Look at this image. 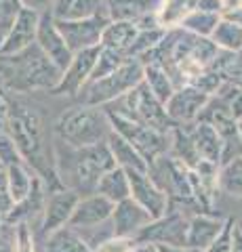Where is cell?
Returning a JSON list of instances; mask_svg holds the SVG:
<instances>
[{"label":"cell","mask_w":242,"mask_h":252,"mask_svg":"<svg viewBox=\"0 0 242 252\" xmlns=\"http://www.w3.org/2000/svg\"><path fill=\"white\" fill-rule=\"evenodd\" d=\"M198 11H207V13H217L221 15V0H198L196 2Z\"/></svg>","instance_id":"cell-42"},{"label":"cell","mask_w":242,"mask_h":252,"mask_svg":"<svg viewBox=\"0 0 242 252\" xmlns=\"http://www.w3.org/2000/svg\"><path fill=\"white\" fill-rule=\"evenodd\" d=\"M9 61L13 69V84L19 91L53 93L61 80V74H64L36 44L15 55V57H9Z\"/></svg>","instance_id":"cell-3"},{"label":"cell","mask_w":242,"mask_h":252,"mask_svg":"<svg viewBox=\"0 0 242 252\" xmlns=\"http://www.w3.org/2000/svg\"><path fill=\"white\" fill-rule=\"evenodd\" d=\"M219 19H221V15H217V13H207V11L194 9V11L181 21V26H179V28L185 30L187 34L198 36V38H210V34L215 32Z\"/></svg>","instance_id":"cell-31"},{"label":"cell","mask_w":242,"mask_h":252,"mask_svg":"<svg viewBox=\"0 0 242 252\" xmlns=\"http://www.w3.org/2000/svg\"><path fill=\"white\" fill-rule=\"evenodd\" d=\"M21 11H23L21 0H0V44L11 32L13 23L17 21Z\"/></svg>","instance_id":"cell-34"},{"label":"cell","mask_w":242,"mask_h":252,"mask_svg":"<svg viewBox=\"0 0 242 252\" xmlns=\"http://www.w3.org/2000/svg\"><path fill=\"white\" fill-rule=\"evenodd\" d=\"M0 168H2V166H0Z\"/></svg>","instance_id":"cell-50"},{"label":"cell","mask_w":242,"mask_h":252,"mask_svg":"<svg viewBox=\"0 0 242 252\" xmlns=\"http://www.w3.org/2000/svg\"><path fill=\"white\" fill-rule=\"evenodd\" d=\"M110 17L107 15H95L89 19H76V21H57L55 26L59 30V34L64 36V40L68 44V49L72 53H80L87 49H95L101 44V34L104 28L107 26Z\"/></svg>","instance_id":"cell-9"},{"label":"cell","mask_w":242,"mask_h":252,"mask_svg":"<svg viewBox=\"0 0 242 252\" xmlns=\"http://www.w3.org/2000/svg\"><path fill=\"white\" fill-rule=\"evenodd\" d=\"M78 195L74 189H57V191H49L46 193V202L42 208V217L40 223H38V235L40 240H44L46 235L55 233L59 229L69 225V219H72V212L78 204Z\"/></svg>","instance_id":"cell-8"},{"label":"cell","mask_w":242,"mask_h":252,"mask_svg":"<svg viewBox=\"0 0 242 252\" xmlns=\"http://www.w3.org/2000/svg\"><path fill=\"white\" fill-rule=\"evenodd\" d=\"M141 82H143V61L141 59H127L110 76L84 86L82 89L84 105H91V107L110 105Z\"/></svg>","instance_id":"cell-4"},{"label":"cell","mask_w":242,"mask_h":252,"mask_svg":"<svg viewBox=\"0 0 242 252\" xmlns=\"http://www.w3.org/2000/svg\"><path fill=\"white\" fill-rule=\"evenodd\" d=\"M217 187L223 193H230L234 198H242V156L230 158L219 166L217 175Z\"/></svg>","instance_id":"cell-30"},{"label":"cell","mask_w":242,"mask_h":252,"mask_svg":"<svg viewBox=\"0 0 242 252\" xmlns=\"http://www.w3.org/2000/svg\"><path fill=\"white\" fill-rule=\"evenodd\" d=\"M190 135H192V143H194V149H196L198 160L221 166L223 154H225V141L219 137V132L207 122H196L194 128L190 130Z\"/></svg>","instance_id":"cell-19"},{"label":"cell","mask_w":242,"mask_h":252,"mask_svg":"<svg viewBox=\"0 0 242 252\" xmlns=\"http://www.w3.org/2000/svg\"><path fill=\"white\" fill-rule=\"evenodd\" d=\"M187 217L179 210H169L165 217L154 219L145 229L137 235V244H167V246H185Z\"/></svg>","instance_id":"cell-12"},{"label":"cell","mask_w":242,"mask_h":252,"mask_svg":"<svg viewBox=\"0 0 242 252\" xmlns=\"http://www.w3.org/2000/svg\"><path fill=\"white\" fill-rule=\"evenodd\" d=\"M133 252H156V246L154 244H137Z\"/></svg>","instance_id":"cell-47"},{"label":"cell","mask_w":242,"mask_h":252,"mask_svg":"<svg viewBox=\"0 0 242 252\" xmlns=\"http://www.w3.org/2000/svg\"><path fill=\"white\" fill-rule=\"evenodd\" d=\"M232 252H242V229L238 227H234V246H232Z\"/></svg>","instance_id":"cell-45"},{"label":"cell","mask_w":242,"mask_h":252,"mask_svg":"<svg viewBox=\"0 0 242 252\" xmlns=\"http://www.w3.org/2000/svg\"><path fill=\"white\" fill-rule=\"evenodd\" d=\"M236 130H238V139L242 141V118L238 120V124H236Z\"/></svg>","instance_id":"cell-48"},{"label":"cell","mask_w":242,"mask_h":252,"mask_svg":"<svg viewBox=\"0 0 242 252\" xmlns=\"http://www.w3.org/2000/svg\"><path fill=\"white\" fill-rule=\"evenodd\" d=\"M38 23H40V13L23 6V11L19 13L17 21L13 23L11 32L6 34L2 44H0V57L2 59L15 57V55H19L26 49H30L32 44H36Z\"/></svg>","instance_id":"cell-13"},{"label":"cell","mask_w":242,"mask_h":252,"mask_svg":"<svg viewBox=\"0 0 242 252\" xmlns=\"http://www.w3.org/2000/svg\"><path fill=\"white\" fill-rule=\"evenodd\" d=\"M143 84L162 105L171 99V94L177 89V84L169 76V72L156 61H143Z\"/></svg>","instance_id":"cell-24"},{"label":"cell","mask_w":242,"mask_h":252,"mask_svg":"<svg viewBox=\"0 0 242 252\" xmlns=\"http://www.w3.org/2000/svg\"><path fill=\"white\" fill-rule=\"evenodd\" d=\"M42 252H95L80 231L64 227L42 240Z\"/></svg>","instance_id":"cell-26"},{"label":"cell","mask_w":242,"mask_h":252,"mask_svg":"<svg viewBox=\"0 0 242 252\" xmlns=\"http://www.w3.org/2000/svg\"><path fill=\"white\" fill-rule=\"evenodd\" d=\"M104 0H55L51 6V15L57 21H76L89 19L101 13Z\"/></svg>","instance_id":"cell-23"},{"label":"cell","mask_w":242,"mask_h":252,"mask_svg":"<svg viewBox=\"0 0 242 252\" xmlns=\"http://www.w3.org/2000/svg\"><path fill=\"white\" fill-rule=\"evenodd\" d=\"M15 208V200L11 198V191H9V183H6V172L4 168H0V219L2 223Z\"/></svg>","instance_id":"cell-39"},{"label":"cell","mask_w":242,"mask_h":252,"mask_svg":"<svg viewBox=\"0 0 242 252\" xmlns=\"http://www.w3.org/2000/svg\"><path fill=\"white\" fill-rule=\"evenodd\" d=\"M210 69H215V72L230 84L240 82L242 80V51H238V53L219 51V55H217V59H215Z\"/></svg>","instance_id":"cell-32"},{"label":"cell","mask_w":242,"mask_h":252,"mask_svg":"<svg viewBox=\"0 0 242 252\" xmlns=\"http://www.w3.org/2000/svg\"><path fill=\"white\" fill-rule=\"evenodd\" d=\"M234 227H236V220L232 217L225 219L221 233L215 238V242L205 250V252H232L234 246Z\"/></svg>","instance_id":"cell-35"},{"label":"cell","mask_w":242,"mask_h":252,"mask_svg":"<svg viewBox=\"0 0 242 252\" xmlns=\"http://www.w3.org/2000/svg\"><path fill=\"white\" fill-rule=\"evenodd\" d=\"M95 193L104 195V198L110 200L112 204L129 200L131 198V183H129L127 170H122L120 166H114L112 170H107L105 175L99 179Z\"/></svg>","instance_id":"cell-27"},{"label":"cell","mask_w":242,"mask_h":252,"mask_svg":"<svg viewBox=\"0 0 242 252\" xmlns=\"http://www.w3.org/2000/svg\"><path fill=\"white\" fill-rule=\"evenodd\" d=\"M208 40L223 53H238L242 51V28L238 23L221 17Z\"/></svg>","instance_id":"cell-29"},{"label":"cell","mask_w":242,"mask_h":252,"mask_svg":"<svg viewBox=\"0 0 242 252\" xmlns=\"http://www.w3.org/2000/svg\"><path fill=\"white\" fill-rule=\"evenodd\" d=\"M127 59V55H122L118 51H112V49H105V46H99V55H97V61H95V67H93V74L89 78V84L95 82V80H101V78L110 76L112 72H116L120 65Z\"/></svg>","instance_id":"cell-33"},{"label":"cell","mask_w":242,"mask_h":252,"mask_svg":"<svg viewBox=\"0 0 242 252\" xmlns=\"http://www.w3.org/2000/svg\"><path fill=\"white\" fill-rule=\"evenodd\" d=\"M158 0H104L110 21H133L137 23L145 15L158 9Z\"/></svg>","instance_id":"cell-22"},{"label":"cell","mask_w":242,"mask_h":252,"mask_svg":"<svg viewBox=\"0 0 242 252\" xmlns=\"http://www.w3.org/2000/svg\"><path fill=\"white\" fill-rule=\"evenodd\" d=\"M137 246L135 240H129V238H105L101 240L97 246H95V252H133Z\"/></svg>","instance_id":"cell-38"},{"label":"cell","mask_w":242,"mask_h":252,"mask_svg":"<svg viewBox=\"0 0 242 252\" xmlns=\"http://www.w3.org/2000/svg\"><path fill=\"white\" fill-rule=\"evenodd\" d=\"M112 235L116 238H129L137 240V235L141 233L147 225L152 223V215L143 210L135 200H122L114 206L112 212Z\"/></svg>","instance_id":"cell-17"},{"label":"cell","mask_w":242,"mask_h":252,"mask_svg":"<svg viewBox=\"0 0 242 252\" xmlns=\"http://www.w3.org/2000/svg\"><path fill=\"white\" fill-rule=\"evenodd\" d=\"M156 252H198L187 246H167V244H156Z\"/></svg>","instance_id":"cell-44"},{"label":"cell","mask_w":242,"mask_h":252,"mask_svg":"<svg viewBox=\"0 0 242 252\" xmlns=\"http://www.w3.org/2000/svg\"><path fill=\"white\" fill-rule=\"evenodd\" d=\"M9 135L15 141V147L21 156V160L32 168L38 177L42 179L44 187L49 185V177L53 179L57 189L64 187V183L57 177L55 162L46 156V143H44V126L42 118L38 116L34 107L28 105H11V118H9Z\"/></svg>","instance_id":"cell-1"},{"label":"cell","mask_w":242,"mask_h":252,"mask_svg":"<svg viewBox=\"0 0 242 252\" xmlns=\"http://www.w3.org/2000/svg\"><path fill=\"white\" fill-rule=\"evenodd\" d=\"M116 166L107 143H97L91 147L76 149L74 158V181L76 193H95L99 179Z\"/></svg>","instance_id":"cell-7"},{"label":"cell","mask_w":242,"mask_h":252,"mask_svg":"<svg viewBox=\"0 0 242 252\" xmlns=\"http://www.w3.org/2000/svg\"><path fill=\"white\" fill-rule=\"evenodd\" d=\"M120 99L124 101V109H116V112H120L124 116L133 118V120L150 126V128L162 132V135H169V132L173 130L175 124L169 120V116L165 112V105H162L160 101L147 91V86L143 82L137 84L135 89L129 91Z\"/></svg>","instance_id":"cell-6"},{"label":"cell","mask_w":242,"mask_h":252,"mask_svg":"<svg viewBox=\"0 0 242 252\" xmlns=\"http://www.w3.org/2000/svg\"><path fill=\"white\" fill-rule=\"evenodd\" d=\"M105 116H107V122H110L112 132H116L124 141H129L150 162V166L154 160H158L160 156H165L169 152V135H162V132L133 120V118L116 112V109H105Z\"/></svg>","instance_id":"cell-5"},{"label":"cell","mask_w":242,"mask_h":252,"mask_svg":"<svg viewBox=\"0 0 242 252\" xmlns=\"http://www.w3.org/2000/svg\"><path fill=\"white\" fill-rule=\"evenodd\" d=\"M105 143L110 147L116 166H120L127 172H150V162H147L129 141H124L122 137L116 135V132H110Z\"/></svg>","instance_id":"cell-20"},{"label":"cell","mask_w":242,"mask_h":252,"mask_svg":"<svg viewBox=\"0 0 242 252\" xmlns=\"http://www.w3.org/2000/svg\"><path fill=\"white\" fill-rule=\"evenodd\" d=\"M225 219L213 217L208 212H196L187 219V231H185V246L198 252H205L215 238L221 233Z\"/></svg>","instance_id":"cell-18"},{"label":"cell","mask_w":242,"mask_h":252,"mask_svg":"<svg viewBox=\"0 0 242 252\" xmlns=\"http://www.w3.org/2000/svg\"><path fill=\"white\" fill-rule=\"evenodd\" d=\"M53 2H55V0H21V4L26 6V9H34L38 13H49Z\"/></svg>","instance_id":"cell-41"},{"label":"cell","mask_w":242,"mask_h":252,"mask_svg":"<svg viewBox=\"0 0 242 252\" xmlns=\"http://www.w3.org/2000/svg\"><path fill=\"white\" fill-rule=\"evenodd\" d=\"M36 46L53 63H55L61 72L69 65V61H72V57H74V53L68 49L64 36L59 34L51 11L49 13H40V23H38V32H36Z\"/></svg>","instance_id":"cell-16"},{"label":"cell","mask_w":242,"mask_h":252,"mask_svg":"<svg viewBox=\"0 0 242 252\" xmlns=\"http://www.w3.org/2000/svg\"><path fill=\"white\" fill-rule=\"evenodd\" d=\"M97 55H99V46L74 53L72 61H69V65L64 69L61 80L55 86L53 94H78L80 93L84 86L89 84V78L93 74V67H95Z\"/></svg>","instance_id":"cell-15"},{"label":"cell","mask_w":242,"mask_h":252,"mask_svg":"<svg viewBox=\"0 0 242 252\" xmlns=\"http://www.w3.org/2000/svg\"><path fill=\"white\" fill-rule=\"evenodd\" d=\"M114 206L116 204L105 200L99 193L82 195V198H78V204L72 212V219H69L68 227H72L76 231H82V229H95L99 225H105L112 219Z\"/></svg>","instance_id":"cell-14"},{"label":"cell","mask_w":242,"mask_h":252,"mask_svg":"<svg viewBox=\"0 0 242 252\" xmlns=\"http://www.w3.org/2000/svg\"><path fill=\"white\" fill-rule=\"evenodd\" d=\"M9 118H11V101L0 93V132H9Z\"/></svg>","instance_id":"cell-40"},{"label":"cell","mask_w":242,"mask_h":252,"mask_svg":"<svg viewBox=\"0 0 242 252\" xmlns=\"http://www.w3.org/2000/svg\"><path fill=\"white\" fill-rule=\"evenodd\" d=\"M131 183V200H135L143 210L152 215V219L165 217L171 208V198L152 179V172H127Z\"/></svg>","instance_id":"cell-11"},{"label":"cell","mask_w":242,"mask_h":252,"mask_svg":"<svg viewBox=\"0 0 242 252\" xmlns=\"http://www.w3.org/2000/svg\"><path fill=\"white\" fill-rule=\"evenodd\" d=\"M240 6H242V0H221V17L238 11Z\"/></svg>","instance_id":"cell-43"},{"label":"cell","mask_w":242,"mask_h":252,"mask_svg":"<svg viewBox=\"0 0 242 252\" xmlns=\"http://www.w3.org/2000/svg\"><path fill=\"white\" fill-rule=\"evenodd\" d=\"M15 252H38L36 250V235L32 227L28 223H17L15 225Z\"/></svg>","instance_id":"cell-36"},{"label":"cell","mask_w":242,"mask_h":252,"mask_svg":"<svg viewBox=\"0 0 242 252\" xmlns=\"http://www.w3.org/2000/svg\"><path fill=\"white\" fill-rule=\"evenodd\" d=\"M198 0H160L158 9H156V17L162 30H173L179 28L181 21L196 9Z\"/></svg>","instance_id":"cell-28"},{"label":"cell","mask_w":242,"mask_h":252,"mask_svg":"<svg viewBox=\"0 0 242 252\" xmlns=\"http://www.w3.org/2000/svg\"><path fill=\"white\" fill-rule=\"evenodd\" d=\"M4 172H6V183H9L11 198L15 200V206H17V204H21L30 193H32V189L38 181V175L26 162L11 164V166L4 168Z\"/></svg>","instance_id":"cell-25"},{"label":"cell","mask_w":242,"mask_h":252,"mask_svg":"<svg viewBox=\"0 0 242 252\" xmlns=\"http://www.w3.org/2000/svg\"><path fill=\"white\" fill-rule=\"evenodd\" d=\"M17 162H23V160L17 152V147H15V141L11 139L9 132H0V166L6 168Z\"/></svg>","instance_id":"cell-37"},{"label":"cell","mask_w":242,"mask_h":252,"mask_svg":"<svg viewBox=\"0 0 242 252\" xmlns=\"http://www.w3.org/2000/svg\"><path fill=\"white\" fill-rule=\"evenodd\" d=\"M57 137L74 149L91 147L97 143H105L110 137V122H107L105 109L80 105L68 109L55 124Z\"/></svg>","instance_id":"cell-2"},{"label":"cell","mask_w":242,"mask_h":252,"mask_svg":"<svg viewBox=\"0 0 242 252\" xmlns=\"http://www.w3.org/2000/svg\"><path fill=\"white\" fill-rule=\"evenodd\" d=\"M225 19H230V21H234V23H238V26L242 28V6L238 11H234V13H230V15H225Z\"/></svg>","instance_id":"cell-46"},{"label":"cell","mask_w":242,"mask_h":252,"mask_svg":"<svg viewBox=\"0 0 242 252\" xmlns=\"http://www.w3.org/2000/svg\"><path fill=\"white\" fill-rule=\"evenodd\" d=\"M137 34H139V28L133 21H107V26L104 28V34H101L99 46L118 51L129 57L133 44L137 40Z\"/></svg>","instance_id":"cell-21"},{"label":"cell","mask_w":242,"mask_h":252,"mask_svg":"<svg viewBox=\"0 0 242 252\" xmlns=\"http://www.w3.org/2000/svg\"><path fill=\"white\" fill-rule=\"evenodd\" d=\"M208 101L210 97L200 93L196 86L181 84V86H177L175 93L171 94V99L165 103V112L175 126H190L198 122V118L205 112Z\"/></svg>","instance_id":"cell-10"},{"label":"cell","mask_w":242,"mask_h":252,"mask_svg":"<svg viewBox=\"0 0 242 252\" xmlns=\"http://www.w3.org/2000/svg\"><path fill=\"white\" fill-rule=\"evenodd\" d=\"M234 86H236V89H238V91L242 93V80H240V82H236V84H234Z\"/></svg>","instance_id":"cell-49"}]
</instances>
